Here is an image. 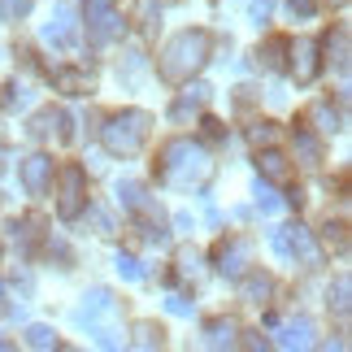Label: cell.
<instances>
[{"label":"cell","mask_w":352,"mask_h":352,"mask_svg":"<svg viewBox=\"0 0 352 352\" xmlns=\"http://www.w3.org/2000/svg\"><path fill=\"white\" fill-rule=\"evenodd\" d=\"M83 22L91 44H113V39H122V26H126L113 0H83Z\"/></svg>","instance_id":"cell-4"},{"label":"cell","mask_w":352,"mask_h":352,"mask_svg":"<svg viewBox=\"0 0 352 352\" xmlns=\"http://www.w3.org/2000/svg\"><path fill=\"white\" fill-rule=\"evenodd\" d=\"M322 48H327V57L335 61V70L348 74V26H335V31L327 35V44H322Z\"/></svg>","instance_id":"cell-19"},{"label":"cell","mask_w":352,"mask_h":352,"mask_svg":"<svg viewBox=\"0 0 352 352\" xmlns=\"http://www.w3.org/2000/svg\"><path fill=\"white\" fill-rule=\"evenodd\" d=\"M209 104V87L205 83H192V78H187V87H183V96L174 100V109H170V118L174 122H187L192 113H200Z\"/></svg>","instance_id":"cell-13"},{"label":"cell","mask_w":352,"mask_h":352,"mask_svg":"<svg viewBox=\"0 0 352 352\" xmlns=\"http://www.w3.org/2000/svg\"><path fill=\"white\" fill-rule=\"evenodd\" d=\"M118 205L126 209V213H144L153 200H148V192H144V183H135V179H126V183H118Z\"/></svg>","instance_id":"cell-16"},{"label":"cell","mask_w":352,"mask_h":352,"mask_svg":"<svg viewBox=\"0 0 352 352\" xmlns=\"http://www.w3.org/2000/svg\"><path fill=\"white\" fill-rule=\"evenodd\" d=\"M200 126H205V140H213V144H218V140H226V126H222L218 118H205Z\"/></svg>","instance_id":"cell-36"},{"label":"cell","mask_w":352,"mask_h":352,"mask_svg":"<svg viewBox=\"0 0 352 352\" xmlns=\"http://www.w3.org/2000/svg\"><path fill=\"white\" fill-rule=\"evenodd\" d=\"M100 144H104L109 157H135L148 144V113L144 109H122L113 118H104Z\"/></svg>","instance_id":"cell-3"},{"label":"cell","mask_w":352,"mask_h":352,"mask_svg":"<svg viewBox=\"0 0 352 352\" xmlns=\"http://www.w3.org/2000/svg\"><path fill=\"white\" fill-rule=\"evenodd\" d=\"M314 335H318V327H314V318H292V322H283V327H278V348H314L318 340H314Z\"/></svg>","instance_id":"cell-11"},{"label":"cell","mask_w":352,"mask_h":352,"mask_svg":"<svg viewBox=\"0 0 352 352\" xmlns=\"http://www.w3.org/2000/svg\"><path fill=\"white\" fill-rule=\"evenodd\" d=\"M61 196H57V218L61 222H74L87 213V174L83 166H61Z\"/></svg>","instance_id":"cell-5"},{"label":"cell","mask_w":352,"mask_h":352,"mask_svg":"<svg viewBox=\"0 0 352 352\" xmlns=\"http://www.w3.org/2000/svg\"><path fill=\"white\" fill-rule=\"evenodd\" d=\"M248 140H252V148H261V144H270V140H274V122H256V126L248 131Z\"/></svg>","instance_id":"cell-32"},{"label":"cell","mask_w":352,"mask_h":352,"mask_svg":"<svg viewBox=\"0 0 352 352\" xmlns=\"http://www.w3.org/2000/svg\"><path fill=\"white\" fill-rule=\"evenodd\" d=\"M322 44L318 39H296V44H287V57H292V74L296 83H314L318 70H322Z\"/></svg>","instance_id":"cell-7"},{"label":"cell","mask_w":352,"mask_h":352,"mask_svg":"<svg viewBox=\"0 0 352 352\" xmlns=\"http://www.w3.org/2000/svg\"><path fill=\"white\" fill-rule=\"evenodd\" d=\"M52 83H57L65 96H87V91H91V74L87 70H57Z\"/></svg>","instance_id":"cell-18"},{"label":"cell","mask_w":352,"mask_h":352,"mask_svg":"<svg viewBox=\"0 0 352 352\" xmlns=\"http://www.w3.org/2000/svg\"><path fill=\"white\" fill-rule=\"evenodd\" d=\"M209 52H213V35L209 31H183V35H174L166 48H161V61H157V74L166 78V83H187L192 74L205 70V61H209Z\"/></svg>","instance_id":"cell-2"},{"label":"cell","mask_w":352,"mask_h":352,"mask_svg":"<svg viewBox=\"0 0 352 352\" xmlns=\"http://www.w3.org/2000/svg\"><path fill=\"white\" fill-rule=\"evenodd\" d=\"M287 239H292V256H300L305 265H318V243L309 239L305 226H287Z\"/></svg>","instance_id":"cell-20"},{"label":"cell","mask_w":352,"mask_h":352,"mask_svg":"<svg viewBox=\"0 0 352 352\" xmlns=\"http://www.w3.org/2000/svg\"><path fill=\"white\" fill-rule=\"evenodd\" d=\"M287 13H292V18H314L318 0H287Z\"/></svg>","instance_id":"cell-35"},{"label":"cell","mask_w":352,"mask_h":352,"mask_svg":"<svg viewBox=\"0 0 352 352\" xmlns=\"http://www.w3.org/2000/svg\"><path fill=\"white\" fill-rule=\"evenodd\" d=\"M131 344H135V348H161V344H166V331H161L157 322H140Z\"/></svg>","instance_id":"cell-24"},{"label":"cell","mask_w":352,"mask_h":352,"mask_svg":"<svg viewBox=\"0 0 352 352\" xmlns=\"http://www.w3.org/2000/svg\"><path fill=\"white\" fill-rule=\"evenodd\" d=\"M5 91H9V96H5V104H9V109H22V104H26V100H31V91H26L22 83H9Z\"/></svg>","instance_id":"cell-34"},{"label":"cell","mask_w":352,"mask_h":352,"mask_svg":"<svg viewBox=\"0 0 352 352\" xmlns=\"http://www.w3.org/2000/svg\"><path fill=\"white\" fill-rule=\"evenodd\" d=\"M314 118L322 122V126H318V131H344V126H340V113H335V109H331V104H318V109H314Z\"/></svg>","instance_id":"cell-30"},{"label":"cell","mask_w":352,"mask_h":352,"mask_svg":"<svg viewBox=\"0 0 352 352\" xmlns=\"http://www.w3.org/2000/svg\"><path fill=\"white\" fill-rule=\"evenodd\" d=\"M113 309H118V300H113V296L104 292V287H96V292H91L87 300H83V309H78L74 318L83 322V327H96V322H100V318H109Z\"/></svg>","instance_id":"cell-14"},{"label":"cell","mask_w":352,"mask_h":352,"mask_svg":"<svg viewBox=\"0 0 352 352\" xmlns=\"http://www.w3.org/2000/svg\"><path fill=\"white\" fill-rule=\"evenodd\" d=\"M22 187H26V196H44L48 192V183H52V157L44 153H31L22 161Z\"/></svg>","instance_id":"cell-8"},{"label":"cell","mask_w":352,"mask_h":352,"mask_svg":"<svg viewBox=\"0 0 352 352\" xmlns=\"http://www.w3.org/2000/svg\"><path fill=\"white\" fill-rule=\"evenodd\" d=\"M322 239H327V248H335V252H348V226H344V222H327V231H322Z\"/></svg>","instance_id":"cell-29"},{"label":"cell","mask_w":352,"mask_h":352,"mask_svg":"<svg viewBox=\"0 0 352 352\" xmlns=\"http://www.w3.org/2000/svg\"><path fill=\"white\" fill-rule=\"evenodd\" d=\"M331 309H335V318L348 322V309H352V278L340 274L335 278V287H331Z\"/></svg>","instance_id":"cell-22"},{"label":"cell","mask_w":352,"mask_h":352,"mask_svg":"<svg viewBox=\"0 0 352 352\" xmlns=\"http://www.w3.org/2000/svg\"><path fill=\"white\" fill-rule=\"evenodd\" d=\"M205 344L209 348H235L239 344V322L235 318H213L205 327Z\"/></svg>","instance_id":"cell-15"},{"label":"cell","mask_w":352,"mask_h":352,"mask_svg":"<svg viewBox=\"0 0 352 352\" xmlns=\"http://www.w3.org/2000/svg\"><path fill=\"white\" fill-rule=\"evenodd\" d=\"M5 292H9V287H5V278H0V305H5Z\"/></svg>","instance_id":"cell-40"},{"label":"cell","mask_w":352,"mask_h":352,"mask_svg":"<svg viewBox=\"0 0 352 352\" xmlns=\"http://www.w3.org/2000/svg\"><path fill=\"white\" fill-rule=\"evenodd\" d=\"M91 222H96V231H100V235H113V218H109L104 209H91Z\"/></svg>","instance_id":"cell-38"},{"label":"cell","mask_w":352,"mask_h":352,"mask_svg":"<svg viewBox=\"0 0 352 352\" xmlns=\"http://www.w3.org/2000/svg\"><path fill=\"white\" fill-rule=\"evenodd\" d=\"M270 248H274L283 261H292V239H287V226H278L274 235H270Z\"/></svg>","instance_id":"cell-31"},{"label":"cell","mask_w":352,"mask_h":352,"mask_svg":"<svg viewBox=\"0 0 352 352\" xmlns=\"http://www.w3.org/2000/svg\"><path fill=\"white\" fill-rule=\"evenodd\" d=\"M113 270H118V274L126 278V283H140V278H144V265L135 261L131 252H118V256H113Z\"/></svg>","instance_id":"cell-27"},{"label":"cell","mask_w":352,"mask_h":352,"mask_svg":"<svg viewBox=\"0 0 352 352\" xmlns=\"http://www.w3.org/2000/svg\"><path fill=\"white\" fill-rule=\"evenodd\" d=\"M296 153H300V166H318L322 161V144L309 126H296Z\"/></svg>","instance_id":"cell-21"},{"label":"cell","mask_w":352,"mask_h":352,"mask_svg":"<svg viewBox=\"0 0 352 352\" xmlns=\"http://www.w3.org/2000/svg\"><path fill=\"white\" fill-rule=\"evenodd\" d=\"M256 174H261L265 183H274V187H278V183H292V174H296V170H292V161L283 157L278 148H270V144H265V153L256 157Z\"/></svg>","instance_id":"cell-12"},{"label":"cell","mask_w":352,"mask_h":352,"mask_svg":"<svg viewBox=\"0 0 352 352\" xmlns=\"http://www.w3.org/2000/svg\"><path fill=\"white\" fill-rule=\"evenodd\" d=\"M256 209H261V213H283V196L274 192V183L256 179Z\"/></svg>","instance_id":"cell-26"},{"label":"cell","mask_w":352,"mask_h":352,"mask_svg":"<svg viewBox=\"0 0 352 352\" xmlns=\"http://www.w3.org/2000/svg\"><path fill=\"white\" fill-rule=\"evenodd\" d=\"M44 44H52V48H74L78 44V22H74V9H57L52 13V22L44 26Z\"/></svg>","instance_id":"cell-10"},{"label":"cell","mask_w":352,"mask_h":352,"mask_svg":"<svg viewBox=\"0 0 352 352\" xmlns=\"http://www.w3.org/2000/svg\"><path fill=\"white\" fill-rule=\"evenodd\" d=\"M256 57H261L265 70H283V65H287V39H265V48L256 52Z\"/></svg>","instance_id":"cell-23"},{"label":"cell","mask_w":352,"mask_h":352,"mask_svg":"<svg viewBox=\"0 0 352 352\" xmlns=\"http://www.w3.org/2000/svg\"><path fill=\"white\" fill-rule=\"evenodd\" d=\"M35 0H0V22H22Z\"/></svg>","instance_id":"cell-28"},{"label":"cell","mask_w":352,"mask_h":352,"mask_svg":"<svg viewBox=\"0 0 352 352\" xmlns=\"http://www.w3.org/2000/svg\"><path fill=\"white\" fill-rule=\"evenodd\" d=\"M161 183L166 187H183V192H192V187H205L209 174H213V157L200 148L196 140H170L161 148Z\"/></svg>","instance_id":"cell-1"},{"label":"cell","mask_w":352,"mask_h":352,"mask_svg":"<svg viewBox=\"0 0 352 352\" xmlns=\"http://www.w3.org/2000/svg\"><path fill=\"white\" fill-rule=\"evenodd\" d=\"M248 265H252V239H222L218 243V270L226 278H239V274H248Z\"/></svg>","instance_id":"cell-6"},{"label":"cell","mask_w":352,"mask_h":352,"mask_svg":"<svg viewBox=\"0 0 352 352\" xmlns=\"http://www.w3.org/2000/svg\"><path fill=\"white\" fill-rule=\"evenodd\" d=\"M166 309L179 318H192V300H183V296H166Z\"/></svg>","instance_id":"cell-37"},{"label":"cell","mask_w":352,"mask_h":352,"mask_svg":"<svg viewBox=\"0 0 352 352\" xmlns=\"http://www.w3.org/2000/svg\"><path fill=\"white\" fill-rule=\"evenodd\" d=\"M26 344H31L35 352L61 348V340H57V331H52V327H26Z\"/></svg>","instance_id":"cell-25"},{"label":"cell","mask_w":352,"mask_h":352,"mask_svg":"<svg viewBox=\"0 0 352 352\" xmlns=\"http://www.w3.org/2000/svg\"><path fill=\"white\" fill-rule=\"evenodd\" d=\"M31 135L35 140H57V144H65L70 140V113L65 109H39L35 113V122H31Z\"/></svg>","instance_id":"cell-9"},{"label":"cell","mask_w":352,"mask_h":352,"mask_svg":"<svg viewBox=\"0 0 352 352\" xmlns=\"http://www.w3.org/2000/svg\"><path fill=\"white\" fill-rule=\"evenodd\" d=\"M274 292V283H270V274H239V296L248 305H265V296Z\"/></svg>","instance_id":"cell-17"},{"label":"cell","mask_w":352,"mask_h":352,"mask_svg":"<svg viewBox=\"0 0 352 352\" xmlns=\"http://www.w3.org/2000/svg\"><path fill=\"white\" fill-rule=\"evenodd\" d=\"M270 13H274V0H252L248 5V18L261 26V22H270Z\"/></svg>","instance_id":"cell-33"},{"label":"cell","mask_w":352,"mask_h":352,"mask_svg":"<svg viewBox=\"0 0 352 352\" xmlns=\"http://www.w3.org/2000/svg\"><path fill=\"white\" fill-rule=\"evenodd\" d=\"M196 265H200V256H196V248H187V252L179 256V270H183V274H196Z\"/></svg>","instance_id":"cell-39"},{"label":"cell","mask_w":352,"mask_h":352,"mask_svg":"<svg viewBox=\"0 0 352 352\" xmlns=\"http://www.w3.org/2000/svg\"><path fill=\"white\" fill-rule=\"evenodd\" d=\"M327 5H335V9H344V5H348V0H327Z\"/></svg>","instance_id":"cell-41"},{"label":"cell","mask_w":352,"mask_h":352,"mask_svg":"<svg viewBox=\"0 0 352 352\" xmlns=\"http://www.w3.org/2000/svg\"><path fill=\"white\" fill-rule=\"evenodd\" d=\"M5 348H9V344H5V340H0V352H5Z\"/></svg>","instance_id":"cell-42"}]
</instances>
